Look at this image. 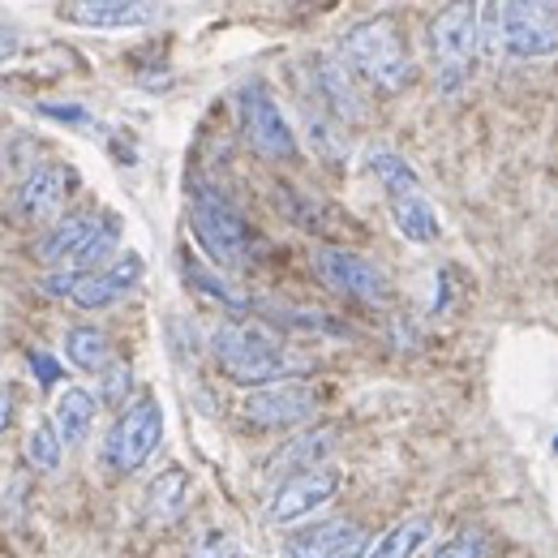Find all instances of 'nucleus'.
<instances>
[{
    "mask_svg": "<svg viewBox=\"0 0 558 558\" xmlns=\"http://www.w3.org/2000/svg\"><path fill=\"white\" fill-rule=\"evenodd\" d=\"M210 356L219 369L241 383V387H271V383H292V374L310 369L301 356L279 344L276 331L254 327V323H223L210 331Z\"/></svg>",
    "mask_w": 558,
    "mask_h": 558,
    "instance_id": "1",
    "label": "nucleus"
},
{
    "mask_svg": "<svg viewBox=\"0 0 558 558\" xmlns=\"http://www.w3.org/2000/svg\"><path fill=\"white\" fill-rule=\"evenodd\" d=\"M340 65L369 82L374 90H404L409 77H413V57L400 39V31L387 22V17H369V22H356L349 35L340 39Z\"/></svg>",
    "mask_w": 558,
    "mask_h": 558,
    "instance_id": "2",
    "label": "nucleus"
},
{
    "mask_svg": "<svg viewBox=\"0 0 558 558\" xmlns=\"http://www.w3.org/2000/svg\"><path fill=\"white\" fill-rule=\"evenodd\" d=\"M489 48L502 61H546L558 52V4L542 0H511L486 9Z\"/></svg>",
    "mask_w": 558,
    "mask_h": 558,
    "instance_id": "3",
    "label": "nucleus"
},
{
    "mask_svg": "<svg viewBox=\"0 0 558 558\" xmlns=\"http://www.w3.org/2000/svg\"><path fill=\"white\" fill-rule=\"evenodd\" d=\"M190 219H194V236H198V245L207 250L219 267H228V271L250 267V258H254L250 223L241 219V210L232 207L219 190L198 185V190H194V203H190Z\"/></svg>",
    "mask_w": 558,
    "mask_h": 558,
    "instance_id": "4",
    "label": "nucleus"
},
{
    "mask_svg": "<svg viewBox=\"0 0 558 558\" xmlns=\"http://www.w3.org/2000/svg\"><path fill=\"white\" fill-rule=\"evenodd\" d=\"M477 48H482V4H447L429 22V57L442 90H456L469 77Z\"/></svg>",
    "mask_w": 558,
    "mask_h": 558,
    "instance_id": "5",
    "label": "nucleus"
},
{
    "mask_svg": "<svg viewBox=\"0 0 558 558\" xmlns=\"http://www.w3.org/2000/svg\"><path fill=\"white\" fill-rule=\"evenodd\" d=\"M314 276L323 279L331 292L356 296L365 305H391V296H396L391 276L374 258H365L356 250H344V245H318L314 250Z\"/></svg>",
    "mask_w": 558,
    "mask_h": 558,
    "instance_id": "6",
    "label": "nucleus"
},
{
    "mask_svg": "<svg viewBox=\"0 0 558 558\" xmlns=\"http://www.w3.org/2000/svg\"><path fill=\"white\" fill-rule=\"evenodd\" d=\"M159 438H163V409H159V400L142 396L117 417L108 442H104V456L117 473H138L142 464L155 456Z\"/></svg>",
    "mask_w": 558,
    "mask_h": 558,
    "instance_id": "7",
    "label": "nucleus"
},
{
    "mask_svg": "<svg viewBox=\"0 0 558 558\" xmlns=\"http://www.w3.org/2000/svg\"><path fill=\"white\" fill-rule=\"evenodd\" d=\"M241 125H245V142L263 159H276V163L296 159V134H292L283 108L263 86H245L241 90Z\"/></svg>",
    "mask_w": 558,
    "mask_h": 558,
    "instance_id": "8",
    "label": "nucleus"
},
{
    "mask_svg": "<svg viewBox=\"0 0 558 558\" xmlns=\"http://www.w3.org/2000/svg\"><path fill=\"white\" fill-rule=\"evenodd\" d=\"M340 489V473L336 469H310V473H292L283 486L276 489L271 507H267V520L271 524H292V520H305L314 515L318 507H327Z\"/></svg>",
    "mask_w": 558,
    "mask_h": 558,
    "instance_id": "9",
    "label": "nucleus"
},
{
    "mask_svg": "<svg viewBox=\"0 0 558 558\" xmlns=\"http://www.w3.org/2000/svg\"><path fill=\"white\" fill-rule=\"evenodd\" d=\"M241 409L254 425H301L314 417L318 396L305 383H271V387L250 391Z\"/></svg>",
    "mask_w": 558,
    "mask_h": 558,
    "instance_id": "10",
    "label": "nucleus"
},
{
    "mask_svg": "<svg viewBox=\"0 0 558 558\" xmlns=\"http://www.w3.org/2000/svg\"><path fill=\"white\" fill-rule=\"evenodd\" d=\"M138 279H142V254H121V258H112V267H104V271H82V276L70 271L65 296H70L77 310H104V305H112L121 292H130Z\"/></svg>",
    "mask_w": 558,
    "mask_h": 558,
    "instance_id": "11",
    "label": "nucleus"
},
{
    "mask_svg": "<svg viewBox=\"0 0 558 558\" xmlns=\"http://www.w3.org/2000/svg\"><path fill=\"white\" fill-rule=\"evenodd\" d=\"M65 185H70V172H65L61 163H44V168H35V172L17 185L13 207H17L22 219L44 223V219H52V215H57L61 198H65Z\"/></svg>",
    "mask_w": 558,
    "mask_h": 558,
    "instance_id": "12",
    "label": "nucleus"
},
{
    "mask_svg": "<svg viewBox=\"0 0 558 558\" xmlns=\"http://www.w3.org/2000/svg\"><path fill=\"white\" fill-rule=\"evenodd\" d=\"M314 77H318V90H323L327 108H331L340 121H349V125L365 121V99H361V90H356V77L340 65V57H318V61H314Z\"/></svg>",
    "mask_w": 558,
    "mask_h": 558,
    "instance_id": "13",
    "label": "nucleus"
},
{
    "mask_svg": "<svg viewBox=\"0 0 558 558\" xmlns=\"http://www.w3.org/2000/svg\"><path fill=\"white\" fill-rule=\"evenodd\" d=\"M65 17L77 26L95 31H117V26H146L159 17V4H134V0H86V4H65Z\"/></svg>",
    "mask_w": 558,
    "mask_h": 558,
    "instance_id": "14",
    "label": "nucleus"
},
{
    "mask_svg": "<svg viewBox=\"0 0 558 558\" xmlns=\"http://www.w3.org/2000/svg\"><path fill=\"white\" fill-rule=\"evenodd\" d=\"M336 442H340V434H336L331 425H323V429H305V434H296L288 447H279L267 469H271V473H288V477H292V469H301V473L323 469V460L336 451Z\"/></svg>",
    "mask_w": 558,
    "mask_h": 558,
    "instance_id": "15",
    "label": "nucleus"
},
{
    "mask_svg": "<svg viewBox=\"0 0 558 558\" xmlns=\"http://www.w3.org/2000/svg\"><path fill=\"white\" fill-rule=\"evenodd\" d=\"M99 228V219L95 215H86V210H77V215H65L39 245H35V258L44 263V267H70L73 254L90 241V232Z\"/></svg>",
    "mask_w": 558,
    "mask_h": 558,
    "instance_id": "16",
    "label": "nucleus"
},
{
    "mask_svg": "<svg viewBox=\"0 0 558 558\" xmlns=\"http://www.w3.org/2000/svg\"><path fill=\"white\" fill-rule=\"evenodd\" d=\"M356 533V524L349 520H327V524H314L305 533H292L283 542V558H331L344 542Z\"/></svg>",
    "mask_w": 558,
    "mask_h": 558,
    "instance_id": "17",
    "label": "nucleus"
},
{
    "mask_svg": "<svg viewBox=\"0 0 558 558\" xmlns=\"http://www.w3.org/2000/svg\"><path fill=\"white\" fill-rule=\"evenodd\" d=\"M391 219H396L400 236H404V241H417V245L438 241V232H442L434 207L421 198L417 190H413V194H396V198H391Z\"/></svg>",
    "mask_w": 558,
    "mask_h": 558,
    "instance_id": "18",
    "label": "nucleus"
},
{
    "mask_svg": "<svg viewBox=\"0 0 558 558\" xmlns=\"http://www.w3.org/2000/svg\"><path fill=\"white\" fill-rule=\"evenodd\" d=\"M185 502H190V473L185 469H168L146 486V515L159 524L177 520L185 511Z\"/></svg>",
    "mask_w": 558,
    "mask_h": 558,
    "instance_id": "19",
    "label": "nucleus"
},
{
    "mask_svg": "<svg viewBox=\"0 0 558 558\" xmlns=\"http://www.w3.org/2000/svg\"><path fill=\"white\" fill-rule=\"evenodd\" d=\"M429 533H434V520L429 515H409V520H400L396 529H387L374 542L369 558H417L421 546L429 542Z\"/></svg>",
    "mask_w": 558,
    "mask_h": 558,
    "instance_id": "20",
    "label": "nucleus"
},
{
    "mask_svg": "<svg viewBox=\"0 0 558 558\" xmlns=\"http://www.w3.org/2000/svg\"><path fill=\"white\" fill-rule=\"evenodd\" d=\"M95 409H99V400L90 396V391H82V387H70L65 396H61V404H57V438L61 442H82L86 438V429L95 425Z\"/></svg>",
    "mask_w": 558,
    "mask_h": 558,
    "instance_id": "21",
    "label": "nucleus"
},
{
    "mask_svg": "<svg viewBox=\"0 0 558 558\" xmlns=\"http://www.w3.org/2000/svg\"><path fill=\"white\" fill-rule=\"evenodd\" d=\"M117 241H121V219L117 215H104L99 219V228L90 232V241L73 254V276H82V271H104V263H112V254H117Z\"/></svg>",
    "mask_w": 558,
    "mask_h": 558,
    "instance_id": "22",
    "label": "nucleus"
},
{
    "mask_svg": "<svg viewBox=\"0 0 558 558\" xmlns=\"http://www.w3.org/2000/svg\"><path fill=\"white\" fill-rule=\"evenodd\" d=\"M65 356L77 369H108L112 365V340L99 327H73L65 336Z\"/></svg>",
    "mask_w": 558,
    "mask_h": 558,
    "instance_id": "23",
    "label": "nucleus"
},
{
    "mask_svg": "<svg viewBox=\"0 0 558 558\" xmlns=\"http://www.w3.org/2000/svg\"><path fill=\"white\" fill-rule=\"evenodd\" d=\"M369 172L383 181V190L396 198V194H413L417 190V172H413V163L404 159V155H396L391 146H374L369 150Z\"/></svg>",
    "mask_w": 558,
    "mask_h": 558,
    "instance_id": "24",
    "label": "nucleus"
},
{
    "mask_svg": "<svg viewBox=\"0 0 558 558\" xmlns=\"http://www.w3.org/2000/svg\"><path fill=\"white\" fill-rule=\"evenodd\" d=\"M185 279H190V283H194L203 296L219 301V305H223V310H232V314H245V310H250V301H245V296H241V292H236L228 279H219L215 271H207L203 263H194V258H185Z\"/></svg>",
    "mask_w": 558,
    "mask_h": 558,
    "instance_id": "25",
    "label": "nucleus"
},
{
    "mask_svg": "<svg viewBox=\"0 0 558 558\" xmlns=\"http://www.w3.org/2000/svg\"><path fill=\"white\" fill-rule=\"evenodd\" d=\"M61 438H57V429L52 425H35L31 429V442H26V456H31V464L39 469V473H52V469H61Z\"/></svg>",
    "mask_w": 558,
    "mask_h": 558,
    "instance_id": "26",
    "label": "nucleus"
},
{
    "mask_svg": "<svg viewBox=\"0 0 558 558\" xmlns=\"http://www.w3.org/2000/svg\"><path fill=\"white\" fill-rule=\"evenodd\" d=\"M489 555V542L486 533H460V537H451V542H442L438 550H434V558H486Z\"/></svg>",
    "mask_w": 558,
    "mask_h": 558,
    "instance_id": "27",
    "label": "nucleus"
},
{
    "mask_svg": "<svg viewBox=\"0 0 558 558\" xmlns=\"http://www.w3.org/2000/svg\"><path fill=\"white\" fill-rule=\"evenodd\" d=\"M130 383H134L130 365H108V369H104V387H99L95 400H104V404H121V400L130 396Z\"/></svg>",
    "mask_w": 558,
    "mask_h": 558,
    "instance_id": "28",
    "label": "nucleus"
},
{
    "mask_svg": "<svg viewBox=\"0 0 558 558\" xmlns=\"http://www.w3.org/2000/svg\"><path fill=\"white\" fill-rule=\"evenodd\" d=\"M190 555L194 558H236L241 550H236V542H232L228 533H203V537L194 542Z\"/></svg>",
    "mask_w": 558,
    "mask_h": 558,
    "instance_id": "29",
    "label": "nucleus"
},
{
    "mask_svg": "<svg viewBox=\"0 0 558 558\" xmlns=\"http://www.w3.org/2000/svg\"><path fill=\"white\" fill-rule=\"evenodd\" d=\"M26 356H31V369H35V378H39L44 387H52V383H61V378H65V369L57 365V356H52V352L31 349Z\"/></svg>",
    "mask_w": 558,
    "mask_h": 558,
    "instance_id": "30",
    "label": "nucleus"
},
{
    "mask_svg": "<svg viewBox=\"0 0 558 558\" xmlns=\"http://www.w3.org/2000/svg\"><path fill=\"white\" fill-rule=\"evenodd\" d=\"M39 112H44V117H57V121H86L82 108H65V104H44Z\"/></svg>",
    "mask_w": 558,
    "mask_h": 558,
    "instance_id": "31",
    "label": "nucleus"
},
{
    "mask_svg": "<svg viewBox=\"0 0 558 558\" xmlns=\"http://www.w3.org/2000/svg\"><path fill=\"white\" fill-rule=\"evenodd\" d=\"M331 558H365V533L356 529V533H352L349 542H344V546H340V550H336Z\"/></svg>",
    "mask_w": 558,
    "mask_h": 558,
    "instance_id": "32",
    "label": "nucleus"
},
{
    "mask_svg": "<svg viewBox=\"0 0 558 558\" xmlns=\"http://www.w3.org/2000/svg\"><path fill=\"white\" fill-rule=\"evenodd\" d=\"M9 421H13V400H9V391H4V383H0V434L9 429Z\"/></svg>",
    "mask_w": 558,
    "mask_h": 558,
    "instance_id": "33",
    "label": "nucleus"
}]
</instances>
